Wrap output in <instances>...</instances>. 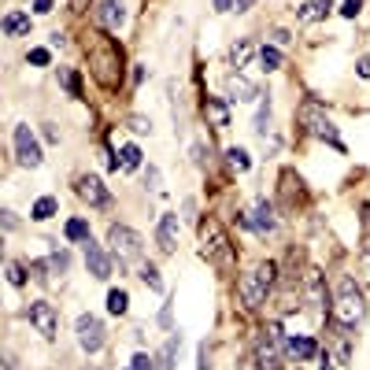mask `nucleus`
<instances>
[{"label": "nucleus", "mask_w": 370, "mask_h": 370, "mask_svg": "<svg viewBox=\"0 0 370 370\" xmlns=\"http://www.w3.org/2000/svg\"><path fill=\"white\" fill-rule=\"evenodd\" d=\"M82 49H85V60H89V74L107 93H115L123 85V45L115 37H107L104 30H89Z\"/></svg>", "instance_id": "1"}, {"label": "nucleus", "mask_w": 370, "mask_h": 370, "mask_svg": "<svg viewBox=\"0 0 370 370\" xmlns=\"http://www.w3.org/2000/svg\"><path fill=\"white\" fill-rule=\"evenodd\" d=\"M278 281V263H270V259H263V263L248 267L241 278H237V300L245 303L248 311H259L270 297V289H274Z\"/></svg>", "instance_id": "2"}, {"label": "nucleus", "mask_w": 370, "mask_h": 370, "mask_svg": "<svg viewBox=\"0 0 370 370\" xmlns=\"http://www.w3.org/2000/svg\"><path fill=\"white\" fill-rule=\"evenodd\" d=\"M333 322L341 326V330H355L359 322L367 319V300H363V289L355 285V278L341 274V281H337V292H333Z\"/></svg>", "instance_id": "3"}, {"label": "nucleus", "mask_w": 370, "mask_h": 370, "mask_svg": "<svg viewBox=\"0 0 370 370\" xmlns=\"http://www.w3.org/2000/svg\"><path fill=\"white\" fill-rule=\"evenodd\" d=\"M107 245H112V256L118 259V267L130 270V267H141L145 263V237L137 230H130V226H112L107 230Z\"/></svg>", "instance_id": "4"}, {"label": "nucleus", "mask_w": 370, "mask_h": 370, "mask_svg": "<svg viewBox=\"0 0 370 370\" xmlns=\"http://www.w3.org/2000/svg\"><path fill=\"white\" fill-rule=\"evenodd\" d=\"M297 115H300V126H303V134H308V137H319V141H326V145H333L337 152H344L341 137H337L333 118L326 115V107L319 100H303Z\"/></svg>", "instance_id": "5"}, {"label": "nucleus", "mask_w": 370, "mask_h": 370, "mask_svg": "<svg viewBox=\"0 0 370 370\" xmlns=\"http://www.w3.org/2000/svg\"><path fill=\"white\" fill-rule=\"evenodd\" d=\"M200 252L208 256L219 270H230L234 267V245H230V237H226V230L215 219H204L200 222Z\"/></svg>", "instance_id": "6"}, {"label": "nucleus", "mask_w": 370, "mask_h": 370, "mask_svg": "<svg viewBox=\"0 0 370 370\" xmlns=\"http://www.w3.org/2000/svg\"><path fill=\"white\" fill-rule=\"evenodd\" d=\"M281 352H285V333L281 326H270L256 341V370H281Z\"/></svg>", "instance_id": "7"}, {"label": "nucleus", "mask_w": 370, "mask_h": 370, "mask_svg": "<svg viewBox=\"0 0 370 370\" xmlns=\"http://www.w3.org/2000/svg\"><path fill=\"white\" fill-rule=\"evenodd\" d=\"M74 337H78V348L85 355H96L107 341V330L104 322L96 319V315H78V322H74Z\"/></svg>", "instance_id": "8"}, {"label": "nucleus", "mask_w": 370, "mask_h": 370, "mask_svg": "<svg viewBox=\"0 0 370 370\" xmlns=\"http://www.w3.org/2000/svg\"><path fill=\"white\" fill-rule=\"evenodd\" d=\"M12 145H15V159H19V167H41L45 163V156H41V145H37V137H34V130H30L26 123H19L15 126V134H12Z\"/></svg>", "instance_id": "9"}, {"label": "nucleus", "mask_w": 370, "mask_h": 370, "mask_svg": "<svg viewBox=\"0 0 370 370\" xmlns=\"http://www.w3.org/2000/svg\"><path fill=\"white\" fill-rule=\"evenodd\" d=\"M26 319L30 326L45 337V341H56V330H60V315L56 308H52L49 300H34V303H26Z\"/></svg>", "instance_id": "10"}, {"label": "nucleus", "mask_w": 370, "mask_h": 370, "mask_svg": "<svg viewBox=\"0 0 370 370\" xmlns=\"http://www.w3.org/2000/svg\"><path fill=\"white\" fill-rule=\"evenodd\" d=\"M78 197L89 204V208H112V193H107V185L96 178V174H82L78 178Z\"/></svg>", "instance_id": "11"}, {"label": "nucleus", "mask_w": 370, "mask_h": 370, "mask_svg": "<svg viewBox=\"0 0 370 370\" xmlns=\"http://www.w3.org/2000/svg\"><path fill=\"white\" fill-rule=\"evenodd\" d=\"M248 230H256V234H274V230H278L274 204H270L267 197H259V200L252 204V211H248Z\"/></svg>", "instance_id": "12"}, {"label": "nucleus", "mask_w": 370, "mask_h": 370, "mask_svg": "<svg viewBox=\"0 0 370 370\" xmlns=\"http://www.w3.org/2000/svg\"><path fill=\"white\" fill-rule=\"evenodd\" d=\"M178 230H182V219L178 215H159V226H156V245L163 256H174V248H178Z\"/></svg>", "instance_id": "13"}, {"label": "nucleus", "mask_w": 370, "mask_h": 370, "mask_svg": "<svg viewBox=\"0 0 370 370\" xmlns=\"http://www.w3.org/2000/svg\"><path fill=\"white\" fill-rule=\"evenodd\" d=\"M126 0H100V8H96V23L104 30H123L126 26Z\"/></svg>", "instance_id": "14"}, {"label": "nucleus", "mask_w": 370, "mask_h": 370, "mask_svg": "<svg viewBox=\"0 0 370 370\" xmlns=\"http://www.w3.org/2000/svg\"><path fill=\"white\" fill-rule=\"evenodd\" d=\"M82 248H85V267H89V274H93V278H100V281H104V278H112V256H107L104 248L93 241V237H89V241H85Z\"/></svg>", "instance_id": "15"}, {"label": "nucleus", "mask_w": 370, "mask_h": 370, "mask_svg": "<svg viewBox=\"0 0 370 370\" xmlns=\"http://www.w3.org/2000/svg\"><path fill=\"white\" fill-rule=\"evenodd\" d=\"M226 93H230V100H241V104H252V100H259V85L252 82V78H245L241 71H234L230 78H226Z\"/></svg>", "instance_id": "16"}, {"label": "nucleus", "mask_w": 370, "mask_h": 370, "mask_svg": "<svg viewBox=\"0 0 370 370\" xmlns=\"http://www.w3.org/2000/svg\"><path fill=\"white\" fill-rule=\"evenodd\" d=\"M303 300H308V308H311V315L315 319H322L326 315V285H322V278L315 274H308V289H303Z\"/></svg>", "instance_id": "17"}, {"label": "nucleus", "mask_w": 370, "mask_h": 370, "mask_svg": "<svg viewBox=\"0 0 370 370\" xmlns=\"http://www.w3.org/2000/svg\"><path fill=\"white\" fill-rule=\"evenodd\" d=\"M285 352L297 359V363H308V359H315L319 355V341H315V337H285Z\"/></svg>", "instance_id": "18"}, {"label": "nucleus", "mask_w": 370, "mask_h": 370, "mask_svg": "<svg viewBox=\"0 0 370 370\" xmlns=\"http://www.w3.org/2000/svg\"><path fill=\"white\" fill-rule=\"evenodd\" d=\"M204 118H208L215 130H226L230 126V104H226L222 96H208V100H204Z\"/></svg>", "instance_id": "19"}, {"label": "nucleus", "mask_w": 370, "mask_h": 370, "mask_svg": "<svg viewBox=\"0 0 370 370\" xmlns=\"http://www.w3.org/2000/svg\"><path fill=\"white\" fill-rule=\"evenodd\" d=\"M178 348H182V333L170 330V337L163 341L159 355H156V370H174V359H178Z\"/></svg>", "instance_id": "20"}, {"label": "nucleus", "mask_w": 370, "mask_h": 370, "mask_svg": "<svg viewBox=\"0 0 370 370\" xmlns=\"http://www.w3.org/2000/svg\"><path fill=\"white\" fill-rule=\"evenodd\" d=\"M333 12V0H308V4L297 12V19L300 23H315V19H326Z\"/></svg>", "instance_id": "21"}, {"label": "nucleus", "mask_w": 370, "mask_h": 370, "mask_svg": "<svg viewBox=\"0 0 370 370\" xmlns=\"http://www.w3.org/2000/svg\"><path fill=\"white\" fill-rule=\"evenodd\" d=\"M252 52H256V45H252L248 37H241L237 45H230V67H234V71H245L248 60H252Z\"/></svg>", "instance_id": "22"}, {"label": "nucleus", "mask_w": 370, "mask_h": 370, "mask_svg": "<svg viewBox=\"0 0 370 370\" xmlns=\"http://www.w3.org/2000/svg\"><path fill=\"white\" fill-rule=\"evenodd\" d=\"M34 270H49V274H67L71 270V252H52L49 259H41V263H34Z\"/></svg>", "instance_id": "23"}, {"label": "nucleus", "mask_w": 370, "mask_h": 370, "mask_svg": "<svg viewBox=\"0 0 370 370\" xmlns=\"http://www.w3.org/2000/svg\"><path fill=\"white\" fill-rule=\"evenodd\" d=\"M4 34H8V37L30 34V15H26V12H8V15H4Z\"/></svg>", "instance_id": "24"}, {"label": "nucleus", "mask_w": 370, "mask_h": 370, "mask_svg": "<svg viewBox=\"0 0 370 370\" xmlns=\"http://www.w3.org/2000/svg\"><path fill=\"white\" fill-rule=\"evenodd\" d=\"M52 215H60V200L56 197H41V200H34V208H30V219L34 222H49Z\"/></svg>", "instance_id": "25"}, {"label": "nucleus", "mask_w": 370, "mask_h": 370, "mask_svg": "<svg viewBox=\"0 0 370 370\" xmlns=\"http://www.w3.org/2000/svg\"><path fill=\"white\" fill-rule=\"evenodd\" d=\"M63 234H67V241H74V245H85V241L93 237V234H89V222H85V219H71Z\"/></svg>", "instance_id": "26"}, {"label": "nucleus", "mask_w": 370, "mask_h": 370, "mask_svg": "<svg viewBox=\"0 0 370 370\" xmlns=\"http://www.w3.org/2000/svg\"><path fill=\"white\" fill-rule=\"evenodd\" d=\"M226 159H230V167L237 170V174H245L248 167H252V156L241 148V145H234V148H226Z\"/></svg>", "instance_id": "27"}, {"label": "nucleus", "mask_w": 370, "mask_h": 370, "mask_svg": "<svg viewBox=\"0 0 370 370\" xmlns=\"http://www.w3.org/2000/svg\"><path fill=\"white\" fill-rule=\"evenodd\" d=\"M107 311H112V315H126L130 311L126 289H112V292H107Z\"/></svg>", "instance_id": "28"}, {"label": "nucleus", "mask_w": 370, "mask_h": 370, "mask_svg": "<svg viewBox=\"0 0 370 370\" xmlns=\"http://www.w3.org/2000/svg\"><path fill=\"white\" fill-rule=\"evenodd\" d=\"M137 274H141V281H145L152 292H163V278H159V270L152 267V263H141V267H137Z\"/></svg>", "instance_id": "29"}, {"label": "nucleus", "mask_w": 370, "mask_h": 370, "mask_svg": "<svg viewBox=\"0 0 370 370\" xmlns=\"http://www.w3.org/2000/svg\"><path fill=\"white\" fill-rule=\"evenodd\" d=\"M259 63H263V71H278V67H281L278 45H263V49H259Z\"/></svg>", "instance_id": "30"}, {"label": "nucleus", "mask_w": 370, "mask_h": 370, "mask_svg": "<svg viewBox=\"0 0 370 370\" xmlns=\"http://www.w3.org/2000/svg\"><path fill=\"white\" fill-rule=\"evenodd\" d=\"M118 159H123V170H137L141 167V148L137 145H123L118 148Z\"/></svg>", "instance_id": "31"}, {"label": "nucleus", "mask_w": 370, "mask_h": 370, "mask_svg": "<svg viewBox=\"0 0 370 370\" xmlns=\"http://www.w3.org/2000/svg\"><path fill=\"white\" fill-rule=\"evenodd\" d=\"M270 130V96H263V104H259V115H256V134L267 137Z\"/></svg>", "instance_id": "32"}, {"label": "nucleus", "mask_w": 370, "mask_h": 370, "mask_svg": "<svg viewBox=\"0 0 370 370\" xmlns=\"http://www.w3.org/2000/svg\"><path fill=\"white\" fill-rule=\"evenodd\" d=\"M8 281H12V285L19 289V285H26V270H23V263H15V259H8Z\"/></svg>", "instance_id": "33"}, {"label": "nucleus", "mask_w": 370, "mask_h": 370, "mask_svg": "<svg viewBox=\"0 0 370 370\" xmlns=\"http://www.w3.org/2000/svg\"><path fill=\"white\" fill-rule=\"evenodd\" d=\"M123 370H156V359L145 355V352H137L134 359H130V367H123Z\"/></svg>", "instance_id": "34"}, {"label": "nucleus", "mask_w": 370, "mask_h": 370, "mask_svg": "<svg viewBox=\"0 0 370 370\" xmlns=\"http://www.w3.org/2000/svg\"><path fill=\"white\" fill-rule=\"evenodd\" d=\"M145 189L148 193L159 189V167H156V163H148V167H145Z\"/></svg>", "instance_id": "35"}, {"label": "nucleus", "mask_w": 370, "mask_h": 370, "mask_svg": "<svg viewBox=\"0 0 370 370\" xmlns=\"http://www.w3.org/2000/svg\"><path fill=\"white\" fill-rule=\"evenodd\" d=\"M34 67H49V60H52V52L49 49H30V56H26Z\"/></svg>", "instance_id": "36"}, {"label": "nucleus", "mask_w": 370, "mask_h": 370, "mask_svg": "<svg viewBox=\"0 0 370 370\" xmlns=\"http://www.w3.org/2000/svg\"><path fill=\"white\" fill-rule=\"evenodd\" d=\"M130 130H134V134H152V123L145 115H130Z\"/></svg>", "instance_id": "37"}, {"label": "nucleus", "mask_w": 370, "mask_h": 370, "mask_svg": "<svg viewBox=\"0 0 370 370\" xmlns=\"http://www.w3.org/2000/svg\"><path fill=\"white\" fill-rule=\"evenodd\" d=\"M359 12H363V0H344V4H341V15L344 19H355Z\"/></svg>", "instance_id": "38"}, {"label": "nucleus", "mask_w": 370, "mask_h": 370, "mask_svg": "<svg viewBox=\"0 0 370 370\" xmlns=\"http://www.w3.org/2000/svg\"><path fill=\"white\" fill-rule=\"evenodd\" d=\"M63 85H67V93H71V96H78V93H82L78 74H71V71H63Z\"/></svg>", "instance_id": "39"}, {"label": "nucleus", "mask_w": 370, "mask_h": 370, "mask_svg": "<svg viewBox=\"0 0 370 370\" xmlns=\"http://www.w3.org/2000/svg\"><path fill=\"white\" fill-rule=\"evenodd\" d=\"M359 259H363V270H367V278H370V234H367V241H363V252H359Z\"/></svg>", "instance_id": "40"}, {"label": "nucleus", "mask_w": 370, "mask_h": 370, "mask_svg": "<svg viewBox=\"0 0 370 370\" xmlns=\"http://www.w3.org/2000/svg\"><path fill=\"white\" fill-rule=\"evenodd\" d=\"M197 367H200V370H211V367H208V344L197 348Z\"/></svg>", "instance_id": "41"}, {"label": "nucleus", "mask_w": 370, "mask_h": 370, "mask_svg": "<svg viewBox=\"0 0 370 370\" xmlns=\"http://www.w3.org/2000/svg\"><path fill=\"white\" fill-rule=\"evenodd\" d=\"M45 141H49V145H60V130L52 126V123L45 126Z\"/></svg>", "instance_id": "42"}, {"label": "nucleus", "mask_w": 370, "mask_h": 370, "mask_svg": "<svg viewBox=\"0 0 370 370\" xmlns=\"http://www.w3.org/2000/svg\"><path fill=\"white\" fill-rule=\"evenodd\" d=\"M170 303L174 300H167V303H163V311H159V326H167V330H170Z\"/></svg>", "instance_id": "43"}, {"label": "nucleus", "mask_w": 370, "mask_h": 370, "mask_svg": "<svg viewBox=\"0 0 370 370\" xmlns=\"http://www.w3.org/2000/svg\"><path fill=\"white\" fill-rule=\"evenodd\" d=\"M355 71H359V78H370V56H363L355 63Z\"/></svg>", "instance_id": "44"}, {"label": "nucleus", "mask_w": 370, "mask_h": 370, "mask_svg": "<svg viewBox=\"0 0 370 370\" xmlns=\"http://www.w3.org/2000/svg\"><path fill=\"white\" fill-rule=\"evenodd\" d=\"M34 12L37 15H49L52 12V0H34Z\"/></svg>", "instance_id": "45"}, {"label": "nucleus", "mask_w": 370, "mask_h": 370, "mask_svg": "<svg viewBox=\"0 0 370 370\" xmlns=\"http://www.w3.org/2000/svg\"><path fill=\"white\" fill-rule=\"evenodd\" d=\"M270 37H274V45H289V30H274V34H270Z\"/></svg>", "instance_id": "46"}, {"label": "nucleus", "mask_w": 370, "mask_h": 370, "mask_svg": "<svg viewBox=\"0 0 370 370\" xmlns=\"http://www.w3.org/2000/svg\"><path fill=\"white\" fill-rule=\"evenodd\" d=\"M215 12H219V15L234 12V0H215Z\"/></svg>", "instance_id": "47"}, {"label": "nucleus", "mask_w": 370, "mask_h": 370, "mask_svg": "<svg viewBox=\"0 0 370 370\" xmlns=\"http://www.w3.org/2000/svg\"><path fill=\"white\" fill-rule=\"evenodd\" d=\"M49 45H52V49H63V45H67V37H63V34H60V30H56V34H52V37H49Z\"/></svg>", "instance_id": "48"}, {"label": "nucleus", "mask_w": 370, "mask_h": 370, "mask_svg": "<svg viewBox=\"0 0 370 370\" xmlns=\"http://www.w3.org/2000/svg\"><path fill=\"white\" fill-rule=\"evenodd\" d=\"M0 215H4V230H15V226H19L15 222V211H0Z\"/></svg>", "instance_id": "49"}, {"label": "nucleus", "mask_w": 370, "mask_h": 370, "mask_svg": "<svg viewBox=\"0 0 370 370\" xmlns=\"http://www.w3.org/2000/svg\"><path fill=\"white\" fill-rule=\"evenodd\" d=\"M193 163H197V167H204V145H193Z\"/></svg>", "instance_id": "50"}, {"label": "nucleus", "mask_w": 370, "mask_h": 370, "mask_svg": "<svg viewBox=\"0 0 370 370\" xmlns=\"http://www.w3.org/2000/svg\"><path fill=\"white\" fill-rule=\"evenodd\" d=\"M252 8V0H234V12H248Z\"/></svg>", "instance_id": "51"}, {"label": "nucleus", "mask_w": 370, "mask_h": 370, "mask_svg": "<svg viewBox=\"0 0 370 370\" xmlns=\"http://www.w3.org/2000/svg\"><path fill=\"white\" fill-rule=\"evenodd\" d=\"M71 8H74V12H85V8H89V0H71Z\"/></svg>", "instance_id": "52"}, {"label": "nucleus", "mask_w": 370, "mask_h": 370, "mask_svg": "<svg viewBox=\"0 0 370 370\" xmlns=\"http://www.w3.org/2000/svg\"><path fill=\"white\" fill-rule=\"evenodd\" d=\"M319 370H333V359H330V355H326V359H322V367H319Z\"/></svg>", "instance_id": "53"}, {"label": "nucleus", "mask_w": 370, "mask_h": 370, "mask_svg": "<svg viewBox=\"0 0 370 370\" xmlns=\"http://www.w3.org/2000/svg\"><path fill=\"white\" fill-rule=\"evenodd\" d=\"M4 370H15V363H12V359H8V363H4Z\"/></svg>", "instance_id": "54"}]
</instances>
